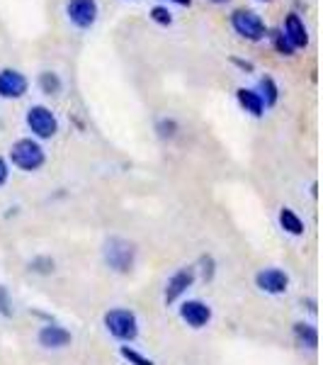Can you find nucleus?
Instances as JSON below:
<instances>
[{
    "label": "nucleus",
    "mask_w": 323,
    "mask_h": 365,
    "mask_svg": "<svg viewBox=\"0 0 323 365\" xmlns=\"http://www.w3.org/2000/svg\"><path fill=\"white\" fill-rule=\"evenodd\" d=\"M280 29H282V34L287 37V42L295 46V51L297 49H307V46H309V29H307V25H304V20H302V15H299V13L287 15L285 25H282Z\"/></svg>",
    "instance_id": "11"
},
{
    "label": "nucleus",
    "mask_w": 323,
    "mask_h": 365,
    "mask_svg": "<svg viewBox=\"0 0 323 365\" xmlns=\"http://www.w3.org/2000/svg\"><path fill=\"white\" fill-rule=\"evenodd\" d=\"M25 122H27L29 132L37 139H51V137H56V132H58L56 115L51 113L46 105H32V108L27 110Z\"/></svg>",
    "instance_id": "5"
},
{
    "label": "nucleus",
    "mask_w": 323,
    "mask_h": 365,
    "mask_svg": "<svg viewBox=\"0 0 323 365\" xmlns=\"http://www.w3.org/2000/svg\"><path fill=\"white\" fill-rule=\"evenodd\" d=\"M258 290L268 292V295H285L290 290V275L280 268H263L255 275Z\"/></svg>",
    "instance_id": "8"
},
{
    "label": "nucleus",
    "mask_w": 323,
    "mask_h": 365,
    "mask_svg": "<svg viewBox=\"0 0 323 365\" xmlns=\"http://www.w3.org/2000/svg\"><path fill=\"white\" fill-rule=\"evenodd\" d=\"M37 83H39V91H42L44 96H58L61 88H63L61 76H58L56 71H42Z\"/></svg>",
    "instance_id": "17"
},
{
    "label": "nucleus",
    "mask_w": 323,
    "mask_h": 365,
    "mask_svg": "<svg viewBox=\"0 0 323 365\" xmlns=\"http://www.w3.org/2000/svg\"><path fill=\"white\" fill-rule=\"evenodd\" d=\"M228 22H231L233 32H236L238 37L248 39V42H263V39L268 37L265 20H263V17L255 13V10L236 8L231 13V17H228Z\"/></svg>",
    "instance_id": "3"
},
{
    "label": "nucleus",
    "mask_w": 323,
    "mask_h": 365,
    "mask_svg": "<svg viewBox=\"0 0 323 365\" xmlns=\"http://www.w3.org/2000/svg\"><path fill=\"white\" fill-rule=\"evenodd\" d=\"M37 341H39V346H44V349L58 351V349H66V346H70L73 336H70V331L68 329H63L61 324H46V327L39 329Z\"/></svg>",
    "instance_id": "12"
},
{
    "label": "nucleus",
    "mask_w": 323,
    "mask_h": 365,
    "mask_svg": "<svg viewBox=\"0 0 323 365\" xmlns=\"http://www.w3.org/2000/svg\"><path fill=\"white\" fill-rule=\"evenodd\" d=\"M29 88V81L25 73L17 68H3L0 71V98L3 100H20L25 98Z\"/></svg>",
    "instance_id": "7"
},
{
    "label": "nucleus",
    "mask_w": 323,
    "mask_h": 365,
    "mask_svg": "<svg viewBox=\"0 0 323 365\" xmlns=\"http://www.w3.org/2000/svg\"><path fill=\"white\" fill-rule=\"evenodd\" d=\"M120 356L125 358V361L129 365H156L151 358H146V356H141V353L137 349H132V346H122L120 349Z\"/></svg>",
    "instance_id": "20"
},
{
    "label": "nucleus",
    "mask_w": 323,
    "mask_h": 365,
    "mask_svg": "<svg viewBox=\"0 0 323 365\" xmlns=\"http://www.w3.org/2000/svg\"><path fill=\"white\" fill-rule=\"evenodd\" d=\"M105 329L122 344H132L139 336V319L132 309L115 307L105 314Z\"/></svg>",
    "instance_id": "4"
},
{
    "label": "nucleus",
    "mask_w": 323,
    "mask_h": 365,
    "mask_svg": "<svg viewBox=\"0 0 323 365\" xmlns=\"http://www.w3.org/2000/svg\"><path fill=\"white\" fill-rule=\"evenodd\" d=\"M168 3H175V5H183V8H190L192 0H168Z\"/></svg>",
    "instance_id": "27"
},
{
    "label": "nucleus",
    "mask_w": 323,
    "mask_h": 365,
    "mask_svg": "<svg viewBox=\"0 0 323 365\" xmlns=\"http://www.w3.org/2000/svg\"><path fill=\"white\" fill-rule=\"evenodd\" d=\"M209 3H214V5H224V3H228V0H209Z\"/></svg>",
    "instance_id": "28"
},
{
    "label": "nucleus",
    "mask_w": 323,
    "mask_h": 365,
    "mask_svg": "<svg viewBox=\"0 0 323 365\" xmlns=\"http://www.w3.org/2000/svg\"><path fill=\"white\" fill-rule=\"evenodd\" d=\"M13 297H10L8 287L0 285V314L3 317H13Z\"/></svg>",
    "instance_id": "23"
},
{
    "label": "nucleus",
    "mask_w": 323,
    "mask_h": 365,
    "mask_svg": "<svg viewBox=\"0 0 323 365\" xmlns=\"http://www.w3.org/2000/svg\"><path fill=\"white\" fill-rule=\"evenodd\" d=\"M295 339L297 344L302 346V349H319V329L314 327V324H307V322H297L295 324Z\"/></svg>",
    "instance_id": "14"
},
{
    "label": "nucleus",
    "mask_w": 323,
    "mask_h": 365,
    "mask_svg": "<svg viewBox=\"0 0 323 365\" xmlns=\"http://www.w3.org/2000/svg\"><path fill=\"white\" fill-rule=\"evenodd\" d=\"M8 178H10V166H8V161H5L3 156H0V187L8 182Z\"/></svg>",
    "instance_id": "26"
},
{
    "label": "nucleus",
    "mask_w": 323,
    "mask_h": 365,
    "mask_svg": "<svg viewBox=\"0 0 323 365\" xmlns=\"http://www.w3.org/2000/svg\"><path fill=\"white\" fill-rule=\"evenodd\" d=\"M236 100L238 105L245 110V113H250L253 117H263L265 115V105H263L260 96L253 91V88H238L236 91Z\"/></svg>",
    "instance_id": "13"
},
{
    "label": "nucleus",
    "mask_w": 323,
    "mask_h": 365,
    "mask_svg": "<svg viewBox=\"0 0 323 365\" xmlns=\"http://www.w3.org/2000/svg\"><path fill=\"white\" fill-rule=\"evenodd\" d=\"M228 61H231L233 66H238L240 71H243V73H253V71H255V66H253V63H250V61H245V58L231 56V58H228Z\"/></svg>",
    "instance_id": "25"
},
{
    "label": "nucleus",
    "mask_w": 323,
    "mask_h": 365,
    "mask_svg": "<svg viewBox=\"0 0 323 365\" xmlns=\"http://www.w3.org/2000/svg\"><path fill=\"white\" fill-rule=\"evenodd\" d=\"M29 270L37 275H51L56 270V263L51 256H34L32 261H29Z\"/></svg>",
    "instance_id": "19"
},
{
    "label": "nucleus",
    "mask_w": 323,
    "mask_h": 365,
    "mask_svg": "<svg viewBox=\"0 0 323 365\" xmlns=\"http://www.w3.org/2000/svg\"><path fill=\"white\" fill-rule=\"evenodd\" d=\"M195 278H197V270L192 266H185V268H180L178 273H173V278H170L168 285H166V295H163L166 304L178 302V299L183 297L192 285H195Z\"/></svg>",
    "instance_id": "9"
},
{
    "label": "nucleus",
    "mask_w": 323,
    "mask_h": 365,
    "mask_svg": "<svg viewBox=\"0 0 323 365\" xmlns=\"http://www.w3.org/2000/svg\"><path fill=\"white\" fill-rule=\"evenodd\" d=\"M280 227L285 229L290 237H302L304 234V222H302V217L297 215L295 210H290V207H282L280 210Z\"/></svg>",
    "instance_id": "16"
},
{
    "label": "nucleus",
    "mask_w": 323,
    "mask_h": 365,
    "mask_svg": "<svg viewBox=\"0 0 323 365\" xmlns=\"http://www.w3.org/2000/svg\"><path fill=\"white\" fill-rule=\"evenodd\" d=\"M199 273H202V278H204V280H211V278H214V273H216L214 258H211V256H202V258H199Z\"/></svg>",
    "instance_id": "24"
},
{
    "label": "nucleus",
    "mask_w": 323,
    "mask_h": 365,
    "mask_svg": "<svg viewBox=\"0 0 323 365\" xmlns=\"http://www.w3.org/2000/svg\"><path fill=\"white\" fill-rule=\"evenodd\" d=\"M178 129H180V125L173 120V117H163V120H158V125H156V132L161 139H173L175 134H178Z\"/></svg>",
    "instance_id": "21"
},
{
    "label": "nucleus",
    "mask_w": 323,
    "mask_h": 365,
    "mask_svg": "<svg viewBox=\"0 0 323 365\" xmlns=\"http://www.w3.org/2000/svg\"><path fill=\"white\" fill-rule=\"evenodd\" d=\"M260 3H272V0H260Z\"/></svg>",
    "instance_id": "29"
},
{
    "label": "nucleus",
    "mask_w": 323,
    "mask_h": 365,
    "mask_svg": "<svg viewBox=\"0 0 323 365\" xmlns=\"http://www.w3.org/2000/svg\"><path fill=\"white\" fill-rule=\"evenodd\" d=\"M178 314L192 329H204L211 322V307L202 299H187V302L180 304Z\"/></svg>",
    "instance_id": "10"
},
{
    "label": "nucleus",
    "mask_w": 323,
    "mask_h": 365,
    "mask_svg": "<svg viewBox=\"0 0 323 365\" xmlns=\"http://www.w3.org/2000/svg\"><path fill=\"white\" fill-rule=\"evenodd\" d=\"M149 15H151V20H154L156 25H161V27H170V25H173V13H170L166 5H154Z\"/></svg>",
    "instance_id": "22"
},
{
    "label": "nucleus",
    "mask_w": 323,
    "mask_h": 365,
    "mask_svg": "<svg viewBox=\"0 0 323 365\" xmlns=\"http://www.w3.org/2000/svg\"><path fill=\"white\" fill-rule=\"evenodd\" d=\"M102 256L105 263L120 275H127L134 270V263H137V246L134 241L122 239V237H110L102 246Z\"/></svg>",
    "instance_id": "1"
},
{
    "label": "nucleus",
    "mask_w": 323,
    "mask_h": 365,
    "mask_svg": "<svg viewBox=\"0 0 323 365\" xmlns=\"http://www.w3.org/2000/svg\"><path fill=\"white\" fill-rule=\"evenodd\" d=\"M255 93L260 96L265 108H275V105H277V100H280V88H277V83H275L272 76H263V78L258 81V91Z\"/></svg>",
    "instance_id": "15"
},
{
    "label": "nucleus",
    "mask_w": 323,
    "mask_h": 365,
    "mask_svg": "<svg viewBox=\"0 0 323 365\" xmlns=\"http://www.w3.org/2000/svg\"><path fill=\"white\" fill-rule=\"evenodd\" d=\"M10 161H13L15 168L25 170V173H34L46 163V154L37 139H17L13 146H10Z\"/></svg>",
    "instance_id": "2"
},
{
    "label": "nucleus",
    "mask_w": 323,
    "mask_h": 365,
    "mask_svg": "<svg viewBox=\"0 0 323 365\" xmlns=\"http://www.w3.org/2000/svg\"><path fill=\"white\" fill-rule=\"evenodd\" d=\"M268 39L270 44H272V49L277 51L280 56H295V46H292L290 42H287V37L282 34L280 27H272L268 29Z\"/></svg>",
    "instance_id": "18"
},
{
    "label": "nucleus",
    "mask_w": 323,
    "mask_h": 365,
    "mask_svg": "<svg viewBox=\"0 0 323 365\" xmlns=\"http://www.w3.org/2000/svg\"><path fill=\"white\" fill-rule=\"evenodd\" d=\"M66 15H68V20L73 27L90 29L97 22V15H100L97 0H68Z\"/></svg>",
    "instance_id": "6"
}]
</instances>
